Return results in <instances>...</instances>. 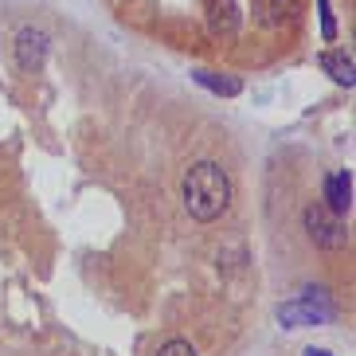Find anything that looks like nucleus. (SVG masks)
Masks as SVG:
<instances>
[{
    "label": "nucleus",
    "mask_w": 356,
    "mask_h": 356,
    "mask_svg": "<svg viewBox=\"0 0 356 356\" xmlns=\"http://www.w3.org/2000/svg\"><path fill=\"white\" fill-rule=\"evenodd\" d=\"M184 208H188L192 220L211 223L220 220L223 211L231 208V177L227 168L216 165V161H200L188 168L184 177Z\"/></svg>",
    "instance_id": "1"
},
{
    "label": "nucleus",
    "mask_w": 356,
    "mask_h": 356,
    "mask_svg": "<svg viewBox=\"0 0 356 356\" xmlns=\"http://www.w3.org/2000/svg\"><path fill=\"white\" fill-rule=\"evenodd\" d=\"M333 317V302H329V293L317 286V290H302V298H293L278 309V321L286 329H302V325H321Z\"/></svg>",
    "instance_id": "2"
},
{
    "label": "nucleus",
    "mask_w": 356,
    "mask_h": 356,
    "mask_svg": "<svg viewBox=\"0 0 356 356\" xmlns=\"http://www.w3.org/2000/svg\"><path fill=\"white\" fill-rule=\"evenodd\" d=\"M302 223H305V235H309L317 247H325V251H337V247L348 243V231H345V223H341V216H333L325 204H309V208L302 211Z\"/></svg>",
    "instance_id": "3"
},
{
    "label": "nucleus",
    "mask_w": 356,
    "mask_h": 356,
    "mask_svg": "<svg viewBox=\"0 0 356 356\" xmlns=\"http://www.w3.org/2000/svg\"><path fill=\"white\" fill-rule=\"evenodd\" d=\"M47 47H51V40H47L43 28H20V32H16V43H12L20 71H40L43 59H47Z\"/></svg>",
    "instance_id": "4"
},
{
    "label": "nucleus",
    "mask_w": 356,
    "mask_h": 356,
    "mask_svg": "<svg viewBox=\"0 0 356 356\" xmlns=\"http://www.w3.org/2000/svg\"><path fill=\"white\" fill-rule=\"evenodd\" d=\"M325 208L333 211V216H345L353 208V172H333V177L325 180Z\"/></svg>",
    "instance_id": "5"
},
{
    "label": "nucleus",
    "mask_w": 356,
    "mask_h": 356,
    "mask_svg": "<svg viewBox=\"0 0 356 356\" xmlns=\"http://www.w3.org/2000/svg\"><path fill=\"white\" fill-rule=\"evenodd\" d=\"M211 32L216 35L239 32V4H235V0H216V4H211Z\"/></svg>",
    "instance_id": "6"
},
{
    "label": "nucleus",
    "mask_w": 356,
    "mask_h": 356,
    "mask_svg": "<svg viewBox=\"0 0 356 356\" xmlns=\"http://www.w3.org/2000/svg\"><path fill=\"white\" fill-rule=\"evenodd\" d=\"M321 67L333 74L341 86H353V83H356V74H353V55H348V51H325V55H321Z\"/></svg>",
    "instance_id": "7"
},
{
    "label": "nucleus",
    "mask_w": 356,
    "mask_h": 356,
    "mask_svg": "<svg viewBox=\"0 0 356 356\" xmlns=\"http://www.w3.org/2000/svg\"><path fill=\"white\" fill-rule=\"evenodd\" d=\"M196 83L208 86V90H216V95H223V98H235L243 90L239 79H227V74H216V71H196Z\"/></svg>",
    "instance_id": "8"
},
{
    "label": "nucleus",
    "mask_w": 356,
    "mask_h": 356,
    "mask_svg": "<svg viewBox=\"0 0 356 356\" xmlns=\"http://www.w3.org/2000/svg\"><path fill=\"white\" fill-rule=\"evenodd\" d=\"M262 12H266V24H282L293 12V0H262Z\"/></svg>",
    "instance_id": "9"
},
{
    "label": "nucleus",
    "mask_w": 356,
    "mask_h": 356,
    "mask_svg": "<svg viewBox=\"0 0 356 356\" xmlns=\"http://www.w3.org/2000/svg\"><path fill=\"white\" fill-rule=\"evenodd\" d=\"M157 356H196V348H192L188 341H180V337H172V341H165V345L157 348Z\"/></svg>",
    "instance_id": "10"
},
{
    "label": "nucleus",
    "mask_w": 356,
    "mask_h": 356,
    "mask_svg": "<svg viewBox=\"0 0 356 356\" xmlns=\"http://www.w3.org/2000/svg\"><path fill=\"white\" fill-rule=\"evenodd\" d=\"M317 4H321V32H325V40H333L337 20H333V12H329V0H317Z\"/></svg>",
    "instance_id": "11"
},
{
    "label": "nucleus",
    "mask_w": 356,
    "mask_h": 356,
    "mask_svg": "<svg viewBox=\"0 0 356 356\" xmlns=\"http://www.w3.org/2000/svg\"><path fill=\"white\" fill-rule=\"evenodd\" d=\"M305 356H333V353H325V348H305Z\"/></svg>",
    "instance_id": "12"
}]
</instances>
